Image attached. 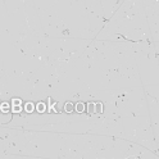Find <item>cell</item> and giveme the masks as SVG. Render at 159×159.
Segmentation results:
<instances>
[{
	"label": "cell",
	"mask_w": 159,
	"mask_h": 159,
	"mask_svg": "<svg viewBox=\"0 0 159 159\" xmlns=\"http://www.w3.org/2000/svg\"><path fill=\"white\" fill-rule=\"evenodd\" d=\"M82 108H84V105H82V104H80V105H77V111H78V112H82V111H84V109H82Z\"/></svg>",
	"instance_id": "obj_1"
}]
</instances>
